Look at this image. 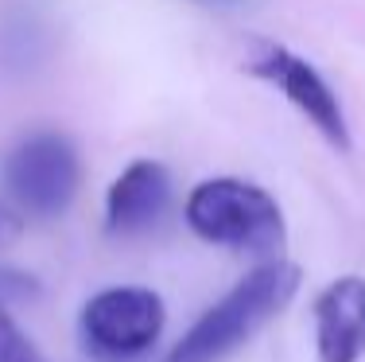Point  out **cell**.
I'll return each mask as SVG.
<instances>
[{"instance_id": "6da1fadb", "label": "cell", "mask_w": 365, "mask_h": 362, "mask_svg": "<svg viewBox=\"0 0 365 362\" xmlns=\"http://www.w3.org/2000/svg\"><path fill=\"white\" fill-rule=\"evenodd\" d=\"M295 288H299V265L280 257L260 265L214 308H206L202 320L171 347L163 362H222L237 347H245L268 320H276L292 304Z\"/></svg>"}, {"instance_id": "7a4b0ae2", "label": "cell", "mask_w": 365, "mask_h": 362, "mask_svg": "<svg viewBox=\"0 0 365 362\" xmlns=\"http://www.w3.org/2000/svg\"><path fill=\"white\" fill-rule=\"evenodd\" d=\"M182 218L202 241L237 253H280L284 211L264 187L249 179H206L187 195Z\"/></svg>"}, {"instance_id": "3957f363", "label": "cell", "mask_w": 365, "mask_h": 362, "mask_svg": "<svg viewBox=\"0 0 365 362\" xmlns=\"http://www.w3.org/2000/svg\"><path fill=\"white\" fill-rule=\"evenodd\" d=\"M0 179L20 211L36 214V218H55L74 199L82 164L63 133H36L4 156Z\"/></svg>"}, {"instance_id": "277c9868", "label": "cell", "mask_w": 365, "mask_h": 362, "mask_svg": "<svg viewBox=\"0 0 365 362\" xmlns=\"http://www.w3.org/2000/svg\"><path fill=\"white\" fill-rule=\"evenodd\" d=\"M163 331V300L152 288H106L78 316L82 347L101 362L140 358Z\"/></svg>"}, {"instance_id": "5b68a950", "label": "cell", "mask_w": 365, "mask_h": 362, "mask_svg": "<svg viewBox=\"0 0 365 362\" xmlns=\"http://www.w3.org/2000/svg\"><path fill=\"white\" fill-rule=\"evenodd\" d=\"M245 71L260 82L276 86L334 149L350 152V125H346L342 101H338V94L330 90L327 79L303 55L288 51L284 43L253 39L249 43V55H245Z\"/></svg>"}, {"instance_id": "8992f818", "label": "cell", "mask_w": 365, "mask_h": 362, "mask_svg": "<svg viewBox=\"0 0 365 362\" xmlns=\"http://www.w3.org/2000/svg\"><path fill=\"white\" fill-rule=\"evenodd\" d=\"M319 362H361L365 355V281L338 277L315 300Z\"/></svg>"}, {"instance_id": "52a82bcc", "label": "cell", "mask_w": 365, "mask_h": 362, "mask_svg": "<svg viewBox=\"0 0 365 362\" xmlns=\"http://www.w3.org/2000/svg\"><path fill=\"white\" fill-rule=\"evenodd\" d=\"M171 203V176L160 160H136L113 179L106 195V222L113 234L148 230Z\"/></svg>"}, {"instance_id": "ba28073f", "label": "cell", "mask_w": 365, "mask_h": 362, "mask_svg": "<svg viewBox=\"0 0 365 362\" xmlns=\"http://www.w3.org/2000/svg\"><path fill=\"white\" fill-rule=\"evenodd\" d=\"M0 362H43L31 339L20 331V323L4 312V304H0Z\"/></svg>"}, {"instance_id": "9c48e42d", "label": "cell", "mask_w": 365, "mask_h": 362, "mask_svg": "<svg viewBox=\"0 0 365 362\" xmlns=\"http://www.w3.org/2000/svg\"><path fill=\"white\" fill-rule=\"evenodd\" d=\"M36 292H39V284L31 273L0 265V304H8V300H28V296H36Z\"/></svg>"}, {"instance_id": "30bf717a", "label": "cell", "mask_w": 365, "mask_h": 362, "mask_svg": "<svg viewBox=\"0 0 365 362\" xmlns=\"http://www.w3.org/2000/svg\"><path fill=\"white\" fill-rule=\"evenodd\" d=\"M16 230H20V218H16L8 206H0V241H8V238L16 234Z\"/></svg>"}, {"instance_id": "8fae6325", "label": "cell", "mask_w": 365, "mask_h": 362, "mask_svg": "<svg viewBox=\"0 0 365 362\" xmlns=\"http://www.w3.org/2000/svg\"><path fill=\"white\" fill-rule=\"evenodd\" d=\"M198 4H237V0H198Z\"/></svg>"}]
</instances>
